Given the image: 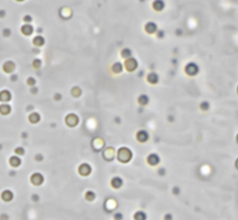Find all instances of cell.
Masks as SVG:
<instances>
[{"label": "cell", "mask_w": 238, "mask_h": 220, "mask_svg": "<svg viewBox=\"0 0 238 220\" xmlns=\"http://www.w3.org/2000/svg\"><path fill=\"white\" fill-rule=\"evenodd\" d=\"M41 119V117L39 115L38 112H32L31 115L29 116V121L31 123H38L39 121Z\"/></svg>", "instance_id": "obj_19"}, {"label": "cell", "mask_w": 238, "mask_h": 220, "mask_svg": "<svg viewBox=\"0 0 238 220\" xmlns=\"http://www.w3.org/2000/svg\"><path fill=\"white\" fill-rule=\"evenodd\" d=\"M198 72H200V67L196 63H188L185 66V73L190 76H195V75L198 74Z\"/></svg>", "instance_id": "obj_2"}, {"label": "cell", "mask_w": 238, "mask_h": 220, "mask_svg": "<svg viewBox=\"0 0 238 220\" xmlns=\"http://www.w3.org/2000/svg\"><path fill=\"white\" fill-rule=\"evenodd\" d=\"M179 193H180L179 187H174V188H173V194H179Z\"/></svg>", "instance_id": "obj_37"}, {"label": "cell", "mask_w": 238, "mask_h": 220, "mask_svg": "<svg viewBox=\"0 0 238 220\" xmlns=\"http://www.w3.org/2000/svg\"><path fill=\"white\" fill-rule=\"evenodd\" d=\"M32 199L38 200V199H39V198H38V195H33V197H32Z\"/></svg>", "instance_id": "obj_40"}, {"label": "cell", "mask_w": 238, "mask_h": 220, "mask_svg": "<svg viewBox=\"0 0 238 220\" xmlns=\"http://www.w3.org/2000/svg\"><path fill=\"white\" fill-rule=\"evenodd\" d=\"M41 59H39V58H35L33 62H32V65H33L34 68H39V67L41 66Z\"/></svg>", "instance_id": "obj_29"}, {"label": "cell", "mask_w": 238, "mask_h": 220, "mask_svg": "<svg viewBox=\"0 0 238 220\" xmlns=\"http://www.w3.org/2000/svg\"><path fill=\"white\" fill-rule=\"evenodd\" d=\"M145 30H146L147 33H149V34L155 33V32L158 31V25L155 24V22L150 21V22L146 23V25H145Z\"/></svg>", "instance_id": "obj_7"}, {"label": "cell", "mask_w": 238, "mask_h": 220, "mask_svg": "<svg viewBox=\"0 0 238 220\" xmlns=\"http://www.w3.org/2000/svg\"><path fill=\"white\" fill-rule=\"evenodd\" d=\"M81 94H82V92H81V88H79V87H73V89H72V95L74 96V97H78Z\"/></svg>", "instance_id": "obj_26"}, {"label": "cell", "mask_w": 238, "mask_h": 220, "mask_svg": "<svg viewBox=\"0 0 238 220\" xmlns=\"http://www.w3.org/2000/svg\"><path fill=\"white\" fill-rule=\"evenodd\" d=\"M122 218H124V216H122L121 212H117V214L114 215V219L115 220H122Z\"/></svg>", "instance_id": "obj_31"}, {"label": "cell", "mask_w": 238, "mask_h": 220, "mask_svg": "<svg viewBox=\"0 0 238 220\" xmlns=\"http://www.w3.org/2000/svg\"><path fill=\"white\" fill-rule=\"evenodd\" d=\"M158 173L160 175H164V174H165V170H164V168H159Z\"/></svg>", "instance_id": "obj_36"}, {"label": "cell", "mask_w": 238, "mask_h": 220, "mask_svg": "<svg viewBox=\"0 0 238 220\" xmlns=\"http://www.w3.org/2000/svg\"><path fill=\"white\" fill-rule=\"evenodd\" d=\"M173 219V217H172L171 214H167L165 216H164V220H172Z\"/></svg>", "instance_id": "obj_33"}, {"label": "cell", "mask_w": 238, "mask_h": 220, "mask_svg": "<svg viewBox=\"0 0 238 220\" xmlns=\"http://www.w3.org/2000/svg\"><path fill=\"white\" fill-rule=\"evenodd\" d=\"M134 220H147V214L145 211H137L134 215Z\"/></svg>", "instance_id": "obj_22"}, {"label": "cell", "mask_w": 238, "mask_h": 220, "mask_svg": "<svg viewBox=\"0 0 238 220\" xmlns=\"http://www.w3.org/2000/svg\"><path fill=\"white\" fill-rule=\"evenodd\" d=\"M152 7H153L155 11H162L164 7H165V4H164L163 0H155L153 4H152Z\"/></svg>", "instance_id": "obj_10"}, {"label": "cell", "mask_w": 238, "mask_h": 220, "mask_svg": "<svg viewBox=\"0 0 238 220\" xmlns=\"http://www.w3.org/2000/svg\"><path fill=\"white\" fill-rule=\"evenodd\" d=\"M44 37H41V35H38V37H35L33 39V44L35 46H42L44 44Z\"/></svg>", "instance_id": "obj_23"}, {"label": "cell", "mask_w": 238, "mask_h": 220, "mask_svg": "<svg viewBox=\"0 0 238 220\" xmlns=\"http://www.w3.org/2000/svg\"><path fill=\"white\" fill-rule=\"evenodd\" d=\"M17 1H23V0H17Z\"/></svg>", "instance_id": "obj_41"}, {"label": "cell", "mask_w": 238, "mask_h": 220, "mask_svg": "<svg viewBox=\"0 0 238 220\" xmlns=\"http://www.w3.org/2000/svg\"><path fill=\"white\" fill-rule=\"evenodd\" d=\"M91 172H92V167L89 164L87 163H83V164H81L78 167V173L81 175H83V176H87V175L91 174Z\"/></svg>", "instance_id": "obj_5"}, {"label": "cell", "mask_w": 238, "mask_h": 220, "mask_svg": "<svg viewBox=\"0 0 238 220\" xmlns=\"http://www.w3.org/2000/svg\"><path fill=\"white\" fill-rule=\"evenodd\" d=\"M2 68H4V71L6 72V73H12V72L14 71V68H16V65H14L13 62L8 61V62H6L4 64Z\"/></svg>", "instance_id": "obj_11"}, {"label": "cell", "mask_w": 238, "mask_h": 220, "mask_svg": "<svg viewBox=\"0 0 238 220\" xmlns=\"http://www.w3.org/2000/svg\"><path fill=\"white\" fill-rule=\"evenodd\" d=\"M27 84L29 86H33V85H35V79L33 77H29V78L27 79Z\"/></svg>", "instance_id": "obj_30"}, {"label": "cell", "mask_w": 238, "mask_h": 220, "mask_svg": "<svg viewBox=\"0 0 238 220\" xmlns=\"http://www.w3.org/2000/svg\"><path fill=\"white\" fill-rule=\"evenodd\" d=\"M65 122H66V125L68 127H75L77 125L78 123V117L74 115V113H70V115H67L66 116V119H65Z\"/></svg>", "instance_id": "obj_4"}, {"label": "cell", "mask_w": 238, "mask_h": 220, "mask_svg": "<svg viewBox=\"0 0 238 220\" xmlns=\"http://www.w3.org/2000/svg\"><path fill=\"white\" fill-rule=\"evenodd\" d=\"M149 101H150V100H149V97H148L147 95H140L138 97V102L141 105V106H146V105H148L149 104Z\"/></svg>", "instance_id": "obj_21"}, {"label": "cell", "mask_w": 238, "mask_h": 220, "mask_svg": "<svg viewBox=\"0 0 238 220\" xmlns=\"http://www.w3.org/2000/svg\"><path fill=\"white\" fill-rule=\"evenodd\" d=\"M137 140L141 143H145L149 140V133L147 132L146 130H140L137 132Z\"/></svg>", "instance_id": "obj_8"}, {"label": "cell", "mask_w": 238, "mask_h": 220, "mask_svg": "<svg viewBox=\"0 0 238 220\" xmlns=\"http://www.w3.org/2000/svg\"><path fill=\"white\" fill-rule=\"evenodd\" d=\"M131 55H132V52H131V50L128 49V47H125V49L121 50V56L124 58H130Z\"/></svg>", "instance_id": "obj_24"}, {"label": "cell", "mask_w": 238, "mask_h": 220, "mask_svg": "<svg viewBox=\"0 0 238 220\" xmlns=\"http://www.w3.org/2000/svg\"><path fill=\"white\" fill-rule=\"evenodd\" d=\"M9 100H11V92L9 90H2L0 92V101L7 102Z\"/></svg>", "instance_id": "obj_13"}, {"label": "cell", "mask_w": 238, "mask_h": 220, "mask_svg": "<svg viewBox=\"0 0 238 220\" xmlns=\"http://www.w3.org/2000/svg\"><path fill=\"white\" fill-rule=\"evenodd\" d=\"M147 162L149 163L151 166H155V165H158L159 163H160V158H159L158 154L151 153L150 155L147 158Z\"/></svg>", "instance_id": "obj_6"}, {"label": "cell", "mask_w": 238, "mask_h": 220, "mask_svg": "<svg viewBox=\"0 0 238 220\" xmlns=\"http://www.w3.org/2000/svg\"><path fill=\"white\" fill-rule=\"evenodd\" d=\"M1 198L4 201H11L13 199V193L11 191H2V194H1Z\"/></svg>", "instance_id": "obj_12"}, {"label": "cell", "mask_w": 238, "mask_h": 220, "mask_svg": "<svg viewBox=\"0 0 238 220\" xmlns=\"http://www.w3.org/2000/svg\"><path fill=\"white\" fill-rule=\"evenodd\" d=\"M201 109H202V110H205V111H206V110H209V101H206V100H205V101H203V102H201Z\"/></svg>", "instance_id": "obj_27"}, {"label": "cell", "mask_w": 238, "mask_h": 220, "mask_svg": "<svg viewBox=\"0 0 238 220\" xmlns=\"http://www.w3.org/2000/svg\"><path fill=\"white\" fill-rule=\"evenodd\" d=\"M35 160H37L38 162H40V161H42V160H43V156H42L41 154H38V155L35 156Z\"/></svg>", "instance_id": "obj_35"}, {"label": "cell", "mask_w": 238, "mask_h": 220, "mask_svg": "<svg viewBox=\"0 0 238 220\" xmlns=\"http://www.w3.org/2000/svg\"><path fill=\"white\" fill-rule=\"evenodd\" d=\"M125 67L127 71L129 72H134L137 67H138V62L134 59V57H130V58H127L125 62Z\"/></svg>", "instance_id": "obj_3"}, {"label": "cell", "mask_w": 238, "mask_h": 220, "mask_svg": "<svg viewBox=\"0 0 238 220\" xmlns=\"http://www.w3.org/2000/svg\"><path fill=\"white\" fill-rule=\"evenodd\" d=\"M37 90H38V89H37V88H32V89H31V92H32V94H35V92H37Z\"/></svg>", "instance_id": "obj_39"}, {"label": "cell", "mask_w": 238, "mask_h": 220, "mask_svg": "<svg viewBox=\"0 0 238 220\" xmlns=\"http://www.w3.org/2000/svg\"><path fill=\"white\" fill-rule=\"evenodd\" d=\"M122 68H124V67H122V64L117 62V63H115L113 66H111V71H113L115 74H119V73L122 72Z\"/></svg>", "instance_id": "obj_20"}, {"label": "cell", "mask_w": 238, "mask_h": 220, "mask_svg": "<svg viewBox=\"0 0 238 220\" xmlns=\"http://www.w3.org/2000/svg\"><path fill=\"white\" fill-rule=\"evenodd\" d=\"M21 32L24 35H30V34L33 33V27L30 24H24L21 28Z\"/></svg>", "instance_id": "obj_16"}, {"label": "cell", "mask_w": 238, "mask_h": 220, "mask_svg": "<svg viewBox=\"0 0 238 220\" xmlns=\"http://www.w3.org/2000/svg\"><path fill=\"white\" fill-rule=\"evenodd\" d=\"M147 80L150 84H157L159 82V75L157 73H155V72L149 73L148 76H147Z\"/></svg>", "instance_id": "obj_14"}, {"label": "cell", "mask_w": 238, "mask_h": 220, "mask_svg": "<svg viewBox=\"0 0 238 220\" xmlns=\"http://www.w3.org/2000/svg\"><path fill=\"white\" fill-rule=\"evenodd\" d=\"M23 21L29 23V22L32 21V17H31V16H24V17H23Z\"/></svg>", "instance_id": "obj_32"}, {"label": "cell", "mask_w": 238, "mask_h": 220, "mask_svg": "<svg viewBox=\"0 0 238 220\" xmlns=\"http://www.w3.org/2000/svg\"><path fill=\"white\" fill-rule=\"evenodd\" d=\"M54 98H55V100H61V98H62V96L60 95V94H56Z\"/></svg>", "instance_id": "obj_38"}, {"label": "cell", "mask_w": 238, "mask_h": 220, "mask_svg": "<svg viewBox=\"0 0 238 220\" xmlns=\"http://www.w3.org/2000/svg\"><path fill=\"white\" fill-rule=\"evenodd\" d=\"M85 198H86V200H88V201H93V200L96 198V194L92 191H86V194H85Z\"/></svg>", "instance_id": "obj_25"}, {"label": "cell", "mask_w": 238, "mask_h": 220, "mask_svg": "<svg viewBox=\"0 0 238 220\" xmlns=\"http://www.w3.org/2000/svg\"><path fill=\"white\" fill-rule=\"evenodd\" d=\"M14 153L17 154V155H23V154L25 153V151L23 148L19 146V148H16V149H14Z\"/></svg>", "instance_id": "obj_28"}, {"label": "cell", "mask_w": 238, "mask_h": 220, "mask_svg": "<svg viewBox=\"0 0 238 220\" xmlns=\"http://www.w3.org/2000/svg\"><path fill=\"white\" fill-rule=\"evenodd\" d=\"M43 176H42L40 173H34V174L31 175V183L34 184V185H41L43 183Z\"/></svg>", "instance_id": "obj_9"}, {"label": "cell", "mask_w": 238, "mask_h": 220, "mask_svg": "<svg viewBox=\"0 0 238 220\" xmlns=\"http://www.w3.org/2000/svg\"><path fill=\"white\" fill-rule=\"evenodd\" d=\"M117 158L119 160V162L121 163H128L132 158V153L128 148H120L118 150Z\"/></svg>", "instance_id": "obj_1"}, {"label": "cell", "mask_w": 238, "mask_h": 220, "mask_svg": "<svg viewBox=\"0 0 238 220\" xmlns=\"http://www.w3.org/2000/svg\"><path fill=\"white\" fill-rule=\"evenodd\" d=\"M110 185H111L114 188L118 189V188H120V187L122 186V179H121L120 177H114V178L110 181Z\"/></svg>", "instance_id": "obj_15"}, {"label": "cell", "mask_w": 238, "mask_h": 220, "mask_svg": "<svg viewBox=\"0 0 238 220\" xmlns=\"http://www.w3.org/2000/svg\"><path fill=\"white\" fill-rule=\"evenodd\" d=\"M10 111H11V107H10L9 105L2 104L1 106H0V113H1V115L7 116V115H9V113H10Z\"/></svg>", "instance_id": "obj_17"}, {"label": "cell", "mask_w": 238, "mask_h": 220, "mask_svg": "<svg viewBox=\"0 0 238 220\" xmlns=\"http://www.w3.org/2000/svg\"><path fill=\"white\" fill-rule=\"evenodd\" d=\"M163 37H164V32H163L162 30H161V31H159V32H158V37H159V39H162Z\"/></svg>", "instance_id": "obj_34"}, {"label": "cell", "mask_w": 238, "mask_h": 220, "mask_svg": "<svg viewBox=\"0 0 238 220\" xmlns=\"http://www.w3.org/2000/svg\"><path fill=\"white\" fill-rule=\"evenodd\" d=\"M9 163H10V165L12 166V167H18L21 164V160L18 156H11V158H9Z\"/></svg>", "instance_id": "obj_18"}]
</instances>
